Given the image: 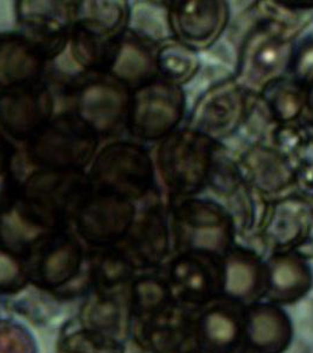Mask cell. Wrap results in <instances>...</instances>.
Wrapping results in <instances>:
<instances>
[{"label": "cell", "instance_id": "cell-1", "mask_svg": "<svg viewBox=\"0 0 313 353\" xmlns=\"http://www.w3.org/2000/svg\"><path fill=\"white\" fill-rule=\"evenodd\" d=\"M91 191L83 171L37 169L18 185L17 217L28 228L59 231Z\"/></svg>", "mask_w": 313, "mask_h": 353}, {"label": "cell", "instance_id": "cell-2", "mask_svg": "<svg viewBox=\"0 0 313 353\" xmlns=\"http://www.w3.org/2000/svg\"><path fill=\"white\" fill-rule=\"evenodd\" d=\"M101 138L72 111L53 116L26 143V157L37 169L83 171L92 163Z\"/></svg>", "mask_w": 313, "mask_h": 353}, {"label": "cell", "instance_id": "cell-3", "mask_svg": "<svg viewBox=\"0 0 313 353\" xmlns=\"http://www.w3.org/2000/svg\"><path fill=\"white\" fill-rule=\"evenodd\" d=\"M72 112L99 136L109 139L128 128L132 91L108 73L84 72L66 86Z\"/></svg>", "mask_w": 313, "mask_h": 353}, {"label": "cell", "instance_id": "cell-4", "mask_svg": "<svg viewBox=\"0 0 313 353\" xmlns=\"http://www.w3.org/2000/svg\"><path fill=\"white\" fill-rule=\"evenodd\" d=\"M88 176L92 191L112 193L132 201L151 189L152 161L139 145L113 141L94 156Z\"/></svg>", "mask_w": 313, "mask_h": 353}, {"label": "cell", "instance_id": "cell-5", "mask_svg": "<svg viewBox=\"0 0 313 353\" xmlns=\"http://www.w3.org/2000/svg\"><path fill=\"white\" fill-rule=\"evenodd\" d=\"M79 3L74 1H17V24L45 61L56 59L70 43Z\"/></svg>", "mask_w": 313, "mask_h": 353}, {"label": "cell", "instance_id": "cell-6", "mask_svg": "<svg viewBox=\"0 0 313 353\" xmlns=\"http://www.w3.org/2000/svg\"><path fill=\"white\" fill-rule=\"evenodd\" d=\"M53 111L54 97L43 79L0 90V128L16 141L28 143L52 119Z\"/></svg>", "mask_w": 313, "mask_h": 353}, {"label": "cell", "instance_id": "cell-7", "mask_svg": "<svg viewBox=\"0 0 313 353\" xmlns=\"http://www.w3.org/2000/svg\"><path fill=\"white\" fill-rule=\"evenodd\" d=\"M181 111L179 90L169 81L154 79L133 91L128 129L141 139H161L178 124Z\"/></svg>", "mask_w": 313, "mask_h": 353}, {"label": "cell", "instance_id": "cell-8", "mask_svg": "<svg viewBox=\"0 0 313 353\" xmlns=\"http://www.w3.org/2000/svg\"><path fill=\"white\" fill-rule=\"evenodd\" d=\"M134 218L132 201L112 193L90 191L74 214L77 232L93 246L108 248L129 233Z\"/></svg>", "mask_w": 313, "mask_h": 353}, {"label": "cell", "instance_id": "cell-9", "mask_svg": "<svg viewBox=\"0 0 313 353\" xmlns=\"http://www.w3.org/2000/svg\"><path fill=\"white\" fill-rule=\"evenodd\" d=\"M28 256L32 257L37 277L50 285L71 279L81 264V245L63 230L41 234Z\"/></svg>", "mask_w": 313, "mask_h": 353}, {"label": "cell", "instance_id": "cell-10", "mask_svg": "<svg viewBox=\"0 0 313 353\" xmlns=\"http://www.w3.org/2000/svg\"><path fill=\"white\" fill-rule=\"evenodd\" d=\"M121 36L78 10L70 34L73 61L84 72H108L117 43Z\"/></svg>", "mask_w": 313, "mask_h": 353}, {"label": "cell", "instance_id": "cell-11", "mask_svg": "<svg viewBox=\"0 0 313 353\" xmlns=\"http://www.w3.org/2000/svg\"><path fill=\"white\" fill-rule=\"evenodd\" d=\"M148 41L133 31H126L117 43L108 74L134 91L156 79V59Z\"/></svg>", "mask_w": 313, "mask_h": 353}, {"label": "cell", "instance_id": "cell-12", "mask_svg": "<svg viewBox=\"0 0 313 353\" xmlns=\"http://www.w3.org/2000/svg\"><path fill=\"white\" fill-rule=\"evenodd\" d=\"M44 57L21 32H0V90L41 81Z\"/></svg>", "mask_w": 313, "mask_h": 353}, {"label": "cell", "instance_id": "cell-13", "mask_svg": "<svg viewBox=\"0 0 313 353\" xmlns=\"http://www.w3.org/2000/svg\"><path fill=\"white\" fill-rule=\"evenodd\" d=\"M158 161L166 184L176 191L197 185V141L190 134H173L161 145Z\"/></svg>", "mask_w": 313, "mask_h": 353}, {"label": "cell", "instance_id": "cell-14", "mask_svg": "<svg viewBox=\"0 0 313 353\" xmlns=\"http://www.w3.org/2000/svg\"><path fill=\"white\" fill-rule=\"evenodd\" d=\"M246 337L257 353H278L290 338L289 321L281 310L261 305L246 316Z\"/></svg>", "mask_w": 313, "mask_h": 353}, {"label": "cell", "instance_id": "cell-15", "mask_svg": "<svg viewBox=\"0 0 313 353\" xmlns=\"http://www.w3.org/2000/svg\"><path fill=\"white\" fill-rule=\"evenodd\" d=\"M129 232L130 250L137 258L154 261L164 254L166 229L159 210L146 211Z\"/></svg>", "mask_w": 313, "mask_h": 353}, {"label": "cell", "instance_id": "cell-16", "mask_svg": "<svg viewBox=\"0 0 313 353\" xmlns=\"http://www.w3.org/2000/svg\"><path fill=\"white\" fill-rule=\"evenodd\" d=\"M241 333V323L225 310H212L201 323V343L212 353H225L236 345Z\"/></svg>", "mask_w": 313, "mask_h": 353}, {"label": "cell", "instance_id": "cell-17", "mask_svg": "<svg viewBox=\"0 0 313 353\" xmlns=\"http://www.w3.org/2000/svg\"><path fill=\"white\" fill-rule=\"evenodd\" d=\"M213 270L197 261V258H183L173 268V278L185 296L203 299L212 292L214 285Z\"/></svg>", "mask_w": 313, "mask_h": 353}, {"label": "cell", "instance_id": "cell-18", "mask_svg": "<svg viewBox=\"0 0 313 353\" xmlns=\"http://www.w3.org/2000/svg\"><path fill=\"white\" fill-rule=\"evenodd\" d=\"M309 277L296 261H277L272 268L271 290L274 299L287 301L299 297L307 289Z\"/></svg>", "mask_w": 313, "mask_h": 353}, {"label": "cell", "instance_id": "cell-19", "mask_svg": "<svg viewBox=\"0 0 313 353\" xmlns=\"http://www.w3.org/2000/svg\"><path fill=\"white\" fill-rule=\"evenodd\" d=\"M193 58L178 45H166L156 56V68L168 81H181L192 70Z\"/></svg>", "mask_w": 313, "mask_h": 353}, {"label": "cell", "instance_id": "cell-20", "mask_svg": "<svg viewBox=\"0 0 313 353\" xmlns=\"http://www.w3.org/2000/svg\"><path fill=\"white\" fill-rule=\"evenodd\" d=\"M258 276L252 265L244 261H233L228 266L226 290L232 296L248 298L258 285Z\"/></svg>", "mask_w": 313, "mask_h": 353}, {"label": "cell", "instance_id": "cell-21", "mask_svg": "<svg viewBox=\"0 0 313 353\" xmlns=\"http://www.w3.org/2000/svg\"><path fill=\"white\" fill-rule=\"evenodd\" d=\"M24 278V268L18 253L0 243V288L18 284Z\"/></svg>", "mask_w": 313, "mask_h": 353}, {"label": "cell", "instance_id": "cell-22", "mask_svg": "<svg viewBox=\"0 0 313 353\" xmlns=\"http://www.w3.org/2000/svg\"><path fill=\"white\" fill-rule=\"evenodd\" d=\"M16 149L12 143L0 131V178L12 173V165L16 158Z\"/></svg>", "mask_w": 313, "mask_h": 353}]
</instances>
